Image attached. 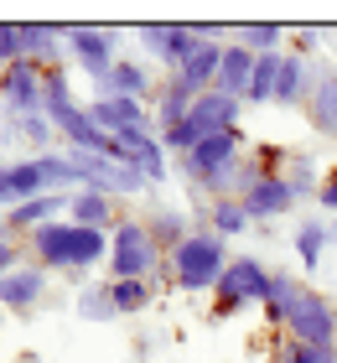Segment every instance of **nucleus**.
<instances>
[{
  "instance_id": "obj_1",
  "label": "nucleus",
  "mask_w": 337,
  "mask_h": 363,
  "mask_svg": "<svg viewBox=\"0 0 337 363\" xmlns=\"http://www.w3.org/2000/svg\"><path fill=\"white\" fill-rule=\"evenodd\" d=\"M265 317L285 327L291 342H306V348H337V306L322 291L301 286L291 275H270L265 291Z\"/></svg>"
},
{
  "instance_id": "obj_2",
  "label": "nucleus",
  "mask_w": 337,
  "mask_h": 363,
  "mask_svg": "<svg viewBox=\"0 0 337 363\" xmlns=\"http://www.w3.org/2000/svg\"><path fill=\"white\" fill-rule=\"evenodd\" d=\"M31 250H37L42 270H89L99 259H109V234L57 218V223H47V228L31 234Z\"/></svg>"
},
{
  "instance_id": "obj_3",
  "label": "nucleus",
  "mask_w": 337,
  "mask_h": 363,
  "mask_svg": "<svg viewBox=\"0 0 337 363\" xmlns=\"http://www.w3.org/2000/svg\"><path fill=\"white\" fill-rule=\"evenodd\" d=\"M239 161H244V151H239V130H223V135H208L197 151L182 156V177H187L197 192H208L213 203H218V197H228Z\"/></svg>"
},
{
  "instance_id": "obj_4",
  "label": "nucleus",
  "mask_w": 337,
  "mask_h": 363,
  "mask_svg": "<svg viewBox=\"0 0 337 363\" xmlns=\"http://www.w3.org/2000/svg\"><path fill=\"white\" fill-rule=\"evenodd\" d=\"M223 270H228V250H223V239H218L213 228L187 234L172 250V275H177L182 291H218Z\"/></svg>"
},
{
  "instance_id": "obj_5",
  "label": "nucleus",
  "mask_w": 337,
  "mask_h": 363,
  "mask_svg": "<svg viewBox=\"0 0 337 363\" xmlns=\"http://www.w3.org/2000/svg\"><path fill=\"white\" fill-rule=\"evenodd\" d=\"M156 265H161V244L150 239L145 218L114 223V234H109V275L114 280H156Z\"/></svg>"
},
{
  "instance_id": "obj_6",
  "label": "nucleus",
  "mask_w": 337,
  "mask_h": 363,
  "mask_svg": "<svg viewBox=\"0 0 337 363\" xmlns=\"http://www.w3.org/2000/svg\"><path fill=\"white\" fill-rule=\"evenodd\" d=\"M265 291H270V270L260 265V259H228V270L223 280H218V291H213V317L223 322L233 317V311H244V306H265Z\"/></svg>"
},
{
  "instance_id": "obj_7",
  "label": "nucleus",
  "mask_w": 337,
  "mask_h": 363,
  "mask_svg": "<svg viewBox=\"0 0 337 363\" xmlns=\"http://www.w3.org/2000/svg\"><path fill=\"white\" fill-rule=\"evenodd\" d=\"M0 99H6L11 120L42 114V104H47V68H37V62H11V68H0Z\"/></svg>"
},
{
  "instance_id": "obj_8",
  "label": "nucleus",
  "mask_w": 337,
  "mask_h": 363,
  "mask_svg": "<svg viewBox=\"0 0 337 363\" xmlns=\"http://www.w3.org/2000/svg\"><path fill=\"white\" fill-rule=\"evenodd\" d=\"M135 37H140V47H145L150 57H161L172 73H182V62L197 57L202 47H208V37H202L197 26H182V21L177 26H140Z\"/></svg>"
},
{
  "instance_id": "obj_9",
  "label": "nucleus",
  "mask_w": 337,
  "mask_h": 363,
  "mask_svg": "<svg viewBox=\"0 0 337 363\" xmlns=\"http://www.w3.org/2000/svg\"><path fill=\"white\" fill-rule=\"evenodd\" d=\"M62 42H67V26H53V21H16V62L62 68Z\"/></svg>"
},
{
  "instance_id": "obj_10",
  "label": "nucleus",
  "mask_w": 337,
  "mask_h": 363,
  "mask_svg": "<svg viewBox=\"0 0 337 363\" xmlns=\"http://www.w3.org/2000/svg\"><path fill=\"white\" fill-rule=\"evenodd\" d=\"M114 42H120V31H104V26H67V52L78 57V68L94 78H104L114 68Z\"/></svg>"
},
{
  "instance_id": "obj_11",
  "label": "nucleus",
  "mask_w": 337,
  "mask_h": 363,
  "mask_svg": "<svg viewBox=\"0 0 337 363\" xmlns=\"http://www.w3.org/2000/svg\"><path fill=\"white\" fill-rule=\"evenodd\" d=\"M239 203H244V213H249V223H270V218H280V213H291L301 197H296V187H291L280 172H265L255 187L239 197Z\"/></svg>"
},
{
  "instance_id": "obj_12",
  "label": "nucleus",
  "mask_w": 337,
  "mask_h": 363,
  "mask_svg": "<svg viewBox=\"0 0 337 363\" xmlns=\"http://www.w3.org/2000/svg\"><path fill=\"white\" fill-rule=\"evenodd\" d=\"M89 114L99 120V130L114 135V140H130V135H140V130H156V120H150L145 104H135V99H99L94 94Z\"/></svg>"
},
{
  "instance_id": "obj_13",
  "label": "nucleus",
  "mask_w": 337,
  "mask_h": 363,
  "mask_svg": "<svg viewBox=\"0 0 337 363\" xmlns=\"http://www.w3.org/2000/svg\"><path fill=\"white\" fill-rule=\"evenodd\" d=\"M67 203H73V192H42V197H31V203H16L6 213V228L11 234H37V228L67 218Z\"/></svg>"
},
{
  "instance_id": "obj_14",
  "label": "nucleus",
  "mask_w": 337,
  "mask_h": 363,
  "mask_svg": "<svg viewBox=\"0 0 337 363\" xmlns=\"http://www.w3.org/2000/svg\"><path fill=\"white\" fill-rule=\"evenodd\" d=\"M42 296H47L42 265H16V270L0 275V306L6 311H31V306H42Z\"/></svg>"
},
{
  "instance_id": "obj_15",
  "label": "nucleus",
  "mask_w": 337,
  "mask_h": 363,
  "mask_svg": "<svg viewBox=\"0 0 337 363\" xmlns=\"http://www.w3.org/2000/svg\"><path fill=\"white\" fill-rule=\"evenodd\" d=\"M161 84H150V68H140V62H114V68L94 84L99 99H135V104H145V99H156Z\"/></svg>"
},
{
  "instance_id": "obj_16",
  "label": "nucleus",
  "mask_w": 337,
  "mask_h": 363,
  "mask_svg": "<svg viewBox=\"0 0 337 363\" xmlns=\"http://www.w3.org/2000/svg\"><path fill=\"white\" fill-rule=\"evenodd\" d=\"M311 84H316V68L301 52H280V73H275V104L285 109H306L311 99Z\"/></svg>"
},
{
  "instance_id": "obj_17",
  "label": "nucleus",
  "mask_w": 337,
  "mask_h": 363,
  "mask_svg": "<svg viewBox=\"0 0 337 363\" xmlns=\"http://www.w3.org/2000/svg\"><path fill=\"white\" fill-rule=\"evenodd\" d=\"M166 145H161V135L156 130H140V135H130V140H120V161L135 172V177H145V182H161L166 177Z\"/></svg>"
},
{
  "instance_id": "obj_18",
  "label": "nucleus",
  "mask_w": 337,
  "mask_h": 363,
  "mask_svg": "<svg viewBox=\"0 0 337 363\" xmlns=\"http://www.w3.org/2000/svg\"><path fill=\"white\" fill-rule=\"evenodd\" d=\"M255 52L249 47H239V42H223V62H218V94H228V99H239L244 104V94H249V84H255Z\"/></svg>"
},
{
  "instance_id": "obj_19",
  "label": "nucleus",
  "mask_w": 337,
  "mask_h": 363,
  "mask_svg": "<svg viewBox=\"0 0 337 363\" xmlns=\"http://www.w3.org/2000/svg\"><path fill=\"white\" fill-rule=\"evenodd\" d=\"M306 120L316 135H337V68H316V84L306 99Z\"/></svg>"
},
{
  "instance_id": "obj_20",
  "label": "nucleus",
  "mask_w": 337,
  "mask_h": 363,
  "mask_svg": "<svg viewBox=\"0 0 337 363\" xmlns=\"http://www.w3.org/2000/svg\"><path fill=\"white\" fill-rule=\"evenodd\" d=\"M218 62H223V42H208L197 57H187L182 62V73H177V84L187 89L192 99H202V94H213L218 89Z\"/></svg>"
},
{
  "instance_id": "obj_21",
  "label": "nucleus",
  "mask_w": 337,
  "mask_h": 363,
  "mask_svg": "<svg viewBox=\"0 0 337 363\" xmlns=\"http://www.w3.org/2000/svg\"><path fill=\"white\" fill-rule=\"evenodd\" d=\"M67 223H78V228H99V234H114V197L104 192H94V187H78L73 192V203H67Z\"/></svg>"
},
{
  "instance_id": "obj_22",
  "label": "nucleus",
  "mask_w": 337,
  "mask_h": 363,
  "mask_svg": "<svg viewBox=\"0 0 337 363\" xmlns=\"http://www.w3.org/2000/svg\"><path fill=\"white\" fill-rule=\"evenodd\" d=\"M192 114V94L177 84V78H166V84L156 89V135L161 130H172V125H182Z\"/></svg>"
},
{
  "instance_id": "obj_23",
  "label": "nucleus",
  "mask_w": 337,
  "mask_h": 363,
  "mask_svg": "<svg viewBox=\"0 0 337 363\" xmlns=\"http://www.w3.org/2000/svg\"><path fill=\"white\" fill-rule=\"evenodd\" d=\"M78 317L83 322H114L120 317V306H114V286L109 280H94V286L78 291Z\"/></svg>"
},
{
  "instance_id": "obj_24",
  "label": "nucleus",
  "mask_w": 337,
  "mask_h": 363,
  "mask_svg": "<svg viewBox=\"0 0 337 363\" xmlns=\"http://www.w3.org/2000/svg\"><path fill=\"white\" fill-rule=\"evenodd\" d=\"M280 37H285V26H275V21H249V26H233V42L249 47L255 57L280 52Z\"/></svg>"
},
{
  "instance_id": "obj_25",
  "label": "nucleus",
  "mask_w": 337,
  "mask_h": 363,
  "mask_svg": "<svg viewBox=\"0 0 337 363\" xmlns=\"http://www.w3.org/2000/svg\"><path fill=\"white\" fill-rule=\"evenodd\" d=\"M327 239H332V223H322V218H306V223L296 228V255H301V265H306V270L322 265Z\"/></svg>"
},
{
  "instance_id": "obj_26",
  "label": "nucleus",
  "mask_w": 337,
  "mask_h": 363,
  "mask_svg": "<svg viewBox=\"0 0 337 363\" xmlns=\"http://www.w3.org/2000/svg\"><path fill=\"white\" fill-rule=\"evenodd\" d=\"M208 223H213L218 239H233V234L249 228V213H244L239 197H218V203H208Z\"/></svg>"
},
{
  "instance_id": "obj_27",
  "label": "nucleus",
  "mask_w": 337,
  "mask_h": 363,
  "mask_svg": "<svg viewBox=\"0 0 337 363\" xmlns=\"http://www.w3.org/2000/svg\"><path fill=\"white\" fill-rule=\"evenodd\" d=\"M280 177L296 187V197L322 192V177H316V156H306V151H291V156H285V172H280Z\"/></svg>"
},
{
  "instance_id": "obj_28",
  "label": "nucleus",
  "mask_w": 337,
  "mask_h": 363,
  "mask_svg": "<svg viewBox=\"0 0 337 363\" xmlns=\"http://www.w3.org/2000/svg\"><path fill=\"white\" fill-rule=\"evenodd\" d=\"M109 286H114V306H120V317L145 311L150 296H156V286H150V280H109Z\"/></svg>"
},
{
  "instance_id": "obj_29",
  "label": "nucleus",
  "mask_w": 337,
  "mask_h": 363,
  "mask_svg": "<svg viewBox=\"0 0 337 363\" xmlns=\"http://www.w3.org/2000/svg\"><path fill=\"white\" fill-rule=\"evenodd\" d=\"M145 228H150V239H156V244H172V250L187 239V218H182L177 208H156V213L145 218Z\"/></svg>"
},
{
  "instance_id": "obj_30",
  "label": "nucleus",
  "mask_w": 337,
  "mask_h": 363,
  "mask_svg": "<svg viewBox=\"0 0 337 363\" xmlns=\"http://www.w3.org/2000/svg\"><path fill=\"white\" fill-rule=\"evenodd\" d=\"M275 73H280V52H270L255 62V84H249L244 104H275Z\"/></svg>"
},
{
  "instance_id": "obj_31",
  "label": "nucleus",
  "mask_w": 337,
  "mask_h": 363,
  "mask_svg": "<svg viewBox=\"0 0 337 363\" xmlns=\"http://www.w3.org/2000/svg\"><path fill=\"white\" fill-rule=\"evenodd\" d=\"M62 109H73V84H67V68H47V104H42V114L53 120V114H62Z\"/></svg>"
},
{
  "instance_id": "obj_32",
  "label": "nucleus",
  "mask_w": 337,
  "mask_h": 363,
  "mask_svg": "<svg viewBox=\"0 0 337 363\" xmlns=\"http://www.w3.org/2000/svg\"><path fill=\"white\" fill-rule=\"evenodd\" d=\"M280 363H337V348H306V342H285Z\"/></svg>"
},
{
  "instance_id": "obj_33",
  "label": "nucleus",
  "mask_w": 337,
  "mask_h": 363,
  "mask_svg": "<svg viewBox=\"0 0 337 363\" xmlns=\"http://www.w3.org/2000/svg\"><path fill=\"white\" fill-rule=\"evenodd\" d=\"M16 265H21V259H16V234H11L6 223H0V275L16 270Z\"/></svg>"
},
{
  "instance_id": "obj_34",
  "label": "nucleus",
  "mask_w": 337,
  "mask_h": 363,
  "mask_svg": "<svg viewBox=\"0 0 337 363\" xmlns=\"http://www.w3.org/2000/svg\"><path fill=\"white\" fill-rule=\"evenodd\" d=\"M16 62V21H0V68Z\"/></svg>"
},
{
  "instance_id": "obj_35",
  "label": "nucleus",
  "mask_w": 337,
  "mask_h": 363,
  "mask_svg": "<svg viewBox=\"0 0 337 363\" xmlns=\"http://www.w3.org/2000/svg\"><path fill=\"white\" fill-rule=\"evenodd\" d=\"M316 203H322L327 213H337V161H332V172L322 177V192H316Z\"/></svg>"
},
{
  "instance_id": "obj_36",
  "label": "nucleus",
  "mask_w": 337,
  "mask_h": 363,
  "mask_svg": "<svg viewBox=\"0 0 337 363\" xmlns=\"http://www.w3.org/2000/svg\"><path fill=\"white\" fill-rule=\"evenodd\" d=\"M316 37H322V31H316V26H301V31H296V47H301V57H306L311 47H316Z\"/></svg>"
},
{
  "instance_id": "obj_37",
  "label": "nucleus",
  "mask_w": 337,
  "mask_h": 363,
  "mask_svg": "<svg viewBox=\"0 0 337 363\" xmlns=\"http://www.w3.org/2000/svg\"><path fill=\"white\" fill-rule=\"evenodd\" d=\"M332 234H337V218H332Z\"/></svg>"
}]
</instances>
